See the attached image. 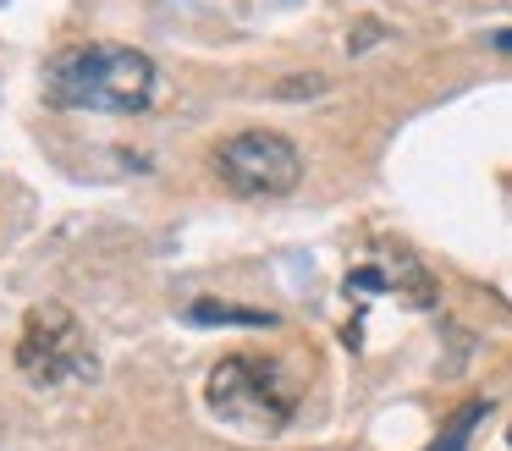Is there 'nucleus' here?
<instances>
[{
  "label": "nucleus",
  "mask_w": 512,
  "mask_h": 451,
  "mask_svg": "<svg viewBox=\"0 0 512 451\" xmlns=\"http://www.w3.org/2000/svg\"><path fill=\"white\" fill-rule=\"evenodd\" d=\"M45 99L61 110H100V116H138L155 105V61L133 44H67L45 66Z\"/></svg>",
  "instance_id": "1"
},
{
  "label": "nucleus",
  "mask_w": 512,
  "mask_h": 451,
  "mask_svg": "<svg viewBox=\"0 0 512 451\" xmlns=\"http://www.w3.org/2000/svg\"><path fill=\"white\" fill-rule=\"evenodd\" d=\"M204 402H210V413L221 424L243 429V435H276L298 413V380H287V369L276 358L232 352V358H221L210 369Z\"/></svg>",
  "instance_id": "2"
},
{
  "label": "nucleus",
  "mask_w": 512,
  "mask_h": 451,
  "mask_svg": "<svg viewBox=\"0 0 512 451\" xmlns=\"http://www.w3.org/2000/svg\"><path fill=\"white\" fill-rule=\"evenodd\" d=\"M485 413H490V402H463V407H457V413L441 424V435H435L424 451H468V435H474V424H479Z\"/></svg>",
  "instance_id": "7"
},
{
  "label": "nucleus",
  "mask_w": 512,
  "mask_h": 451,
  "mask_svg": "<svg viewBox=\"0 0 512 451\" xmlns=\"http://www.w3.org/2000/svg\"><path fill=\"white\" fill-rule=\"evenodd\" d=\"M496 50H507V55H512V28H501V33H496Z\"/></svg>",
  "instance_id": "8"
},
{
  "label": "nucleus",
  "mask_w": 512,
  "mask_h": 451,
  "mask_svg": "<svg viewBox=\"0 0 512 451\" xmlns=\"http://www.w3.org/2000/svg\"><path fill=\"white\" fill-rule=\"evenodd\" d=\"M193 325H248V330H270L276 325V314H265V308H237V303H215V297H199V303L188 308Z\"/></svg>",
  "instance_id": "6"
},
{
  "label": "nucleus",
  "mask_w": 512,
  "mask_h": 451,
  "mask_svg": "<svg viewBox=\"0 0 512 451\" xmlns=\"http://www.w3.org/2000/svg\"><path fill=\"white\" fill-rule=\"evenodd\" d=\"M17 369L34 385H83L100 374V358L72 308L34 303L23 319V336H17Z\"/></svg>",
  "instance_id": "3"
},
{
  "label": "nucleus",
  "mask_w": 512,
  "mask_h": 451,
  "mask_svg": "<svg viewBox=\"0 0 512 451\" xmlns=\"http://www.w3.org/2000/svg\"><path fill=\"white\" fill-rule=\"evenodd\" d=\"M221 187H232L237 198H287L298 193L303 182V154L287 132L276 127H248V132H232V138L215 143L210 154Z\"/></svg>",
  "instance_id": "4"
},
{
  "label": "nucleus",
  "mask_w": 512,
  "mask_h": 451,
  "mask_svg": "<svg viewBox=\"0 0 512 451\" xmlns=\"http://www.w3.org/2000/svg\"><path fill=\"white\" fill-rule=\"evenodd\" d=\"M375 292H397L413 308H435V281L408 248H386L347 275V297H375Z\"/></svg>",
  "instance_id": "5"
},
{
  "label": "nucleus",
  "mask_w": 512,
  "mask_h": 451,
  "mask_svg": "<svg viewBox=\"0 0 512 451\" xmlns=\"http://www.w3.org/2000/svg\"><path fill=\"white\" fill-rule=\"evenodd\" d=\"M507 440H512V429H507Z\"/></svg>",
  "instance_id": "9"
}]
</instances>
